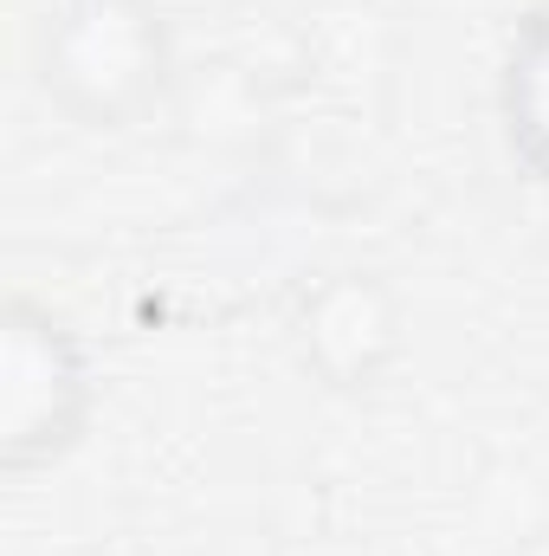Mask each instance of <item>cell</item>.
<instances>
[{
  "label": "cell",
  "instance_id": "cell-4",
  "mask_svg": "<svg viewBox=\"0 0 549 556\" xmlns=\"http://www.w3.org/2000/svg\"><path fill=\"white\" fill-rule=\"evenodd\" d=\"M498 137L524 181L549 188V0L531 7L498 59Z\"/></svg>",
  "mask_w": 549,
  "mask_h": 556
},
{
  "label": "cell",
  "instance_id": "cell-1",
  "mask_svg": "<svg viewBox=\"0 0 549 556\" xmlns=\"http://www.w3.org/2000/svg\"><path fill=\"white\" fill-rule=\"evenodd\" d=\"M39 98L98 137L149 124L181 85V39L162 0H52L33 26Z\"/></svg>",
  "mask_w": 549,
  "mask_h": 556
},
{
  "label": "cell",
  "instance_id": "cell-2",
  "mask_svg": "<svg viewBox=\"0 0 549 556\" xmlns=\"http://www.w3.org/2000/svg\"><path fill=\"white\" fill-rule=\"evenodd\" d=\"M98 415V369L85 337L39 298H7L0 311V466L33 479L65 466Z\"/></svg>",
  "mask_w": 549,
  "mask_h": 556
},
{
  "label": "cell",
  "instance_id": "cell-3",
  "mask_svg": "<svg viewBox=\"0 0 549 556\" xmlns=\"http://www.w3.org/2000/svg\"><path fill=\"white\" fill-rule=\"evenodd\" d=\"M284 343L310 389L343 402L375 395L408 356V298L375 266H330L291 291Z\"/></svg>",
  "mask_w": 549,
  "mask_h": 556
}]
</instances>
